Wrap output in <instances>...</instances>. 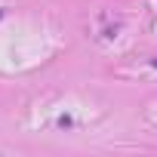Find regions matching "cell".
Returning a JSON list of instances; mask_svg holds the SVG:
<instances>
[{
	"mask_svg": "<svg viewBox=\"0 0 157 157\" xmlns=\"http://www.w3.org/2000/svg\"><path fill=\"white\" fill-rule=\"evenodd\" d=\"M0 19H3V10H0Z\"/></svg>",
	"mask_w": 157,
	"mask_h": 157,
	"instance_id": "cell-1",
	"label": "cell"
}]
</instances>
